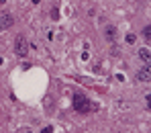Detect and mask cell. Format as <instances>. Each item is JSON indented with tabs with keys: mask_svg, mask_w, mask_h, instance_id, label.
I'll return each mask as SVG.
<instances>
[{
	"mask_svg": "<svg viewBox=\"0 0 151 133\" xmlns=\"http://www.w3.org/2000/svg\"><path fill=\"white\" fill-rule=\"evenodd\" d=\"M139 57L145 61V64H151V51L147 47H143V49H139Z\"/></svg>",
	"mask_w": 151,
	"mask_h": 133,
	"instance_id": "cell-5",
	"label": "cell"
},
{
	"mask_svg": "<svg viewBox=\"0 0 151 133\" xmlns=\"http://www.w3.org/2000/svg\"><path fill=\"white\" fill-rule=\"evenodd\" d=\"M137 80H139V82H149L151 80V64H147L145 68H141V70L137 72Z\"/></svg>",
	"mask_w": 151,
	"mask_h": 133,
	"instance_id": "cell-3",
	"label": "cell"
},
{
	"mask_svg": "<svg viewBox=\"0 0 151 133\" xmlns=\"http://www.w3.org/2000/svg\"><path fill=\"white\" fill-rule=\"evenodd\" d=\"M29 49H31V47H29V41H27L23 35L14 39V53H17L19 57H25L27 53H29Z\"/></svg>",
	"mask_w": 151,
	"mask_h": 133,
	"instance_id": "cell-2",
	"label": "cell"
},
{
	"mask_svg": "<svg viewBox=\"0 0 151 133\" xmlns=\"http://www.w3.org/2000/svg\"><path fill=\"white\" fill-rule=\"evenodd\" d=\"M147 105H149V108H151V94L147 96Z\"/></svg>",
	"mask_w": 151,
	"mask_h": 133,
	"instance_id": "cell-10",
	"label": "cell"
},
{
	"mask_svg": "<svg viewBox=\"0 0 151 133\" xmlns=\"http://www.w3.org/2000/svg\"><path fill=\"white\" fill-rule=\"evenodd\" d=\"M74 108L78 111V113H82V115H86L90 108H94V106L90 105V100L84 96V94H76L74 96Z\"/></svg>",
	"mask_w": 151,
	"mask_h": 133,
	"instance_id": "cell-1",
	"label": "cell"
},
{
	"mask_svg": "<svg viewBox=\"0 0 151 133\" xmlns=\"http://www.w3.org/2000/svg\"><path fill=\"white\" fill-rule=\"evenodd\" d=\"M12 23H14V19H12V14H2L0 17V31H4V29H8V27H12Z\"/></svg>",
	"mask_w": 151,
	"mask_h": 133,
	"instance_id": "cell-4",
	"label": "cell"
},
{
	"mask_svg": "<svg viewBox=\"0 0 151 133\" xmlns=\"http://www.w3.org/2000/svg\"><path fill=\"white\" fill-rule=\"evenodd\" d=\"M27 133H31V131H27Z\"/></svg>",
	"mask_w": 151,
	"mask_h": 133,
	"instance_id": "cell-11",
	"label": "cell"
},
{
	"mask_svg": "<svg viewBox=\"0 0 151 133\" xmlns=\"http://www.w3.org/2000/svg\"><path fill=\"white\" fill-rule=\"evenodd\" d=\"M114 35H116V31H114L112 27H106V39H110V41H112V39H114Z\"/></svg>",
	"mask_w": 151,
	"mask_h": 133,
	"instance_id": "cell-6",
	"label": "cell"
},
{
	"mask_svg": "<svg viewBox=\"0 0 151 133\" xmlns=\"http://www.w3.org/2000/svg\"><path fill=\"white\" fill-rule=\"evenodd\" d=\"M127 41H129V43H133V41H135V35H133V33H131V35H127Z\"/></svg>",
	"mask_w": 151,
	"mask_h": 133,
	"instance_id": "cell-8",
	"label": "cell"
},
{
	"mask_svg": "<svg viewBox=\"0 0 151 133\" xmlns=\"http://www.w3.org/2000/svg\"><path fill=\"white\" fill-rule=\"evenodd\" d=\"M41 133H53V129L51 127H45V129H41Z\"/></svg>",
	"mask_w": 151,
	"mask_h": 133,
	"instance_id": "cell-9",
	"label": "cell"
},
{
	"mask_svg": "<svg viewBox=\"0 0 151 133\" xmlns=\"http://www.w3.org/2000/svg\"><path fill=\"white\" fill-rule=\"evenodd\" d=\"M143 35H145L147 39H151V27H145V29H143Z\"/></svg>",
	"mask_w": 151,
	"mask_h": 133,
	"instance_id": "cell-7",
	"label": "cell"
}]
</instances>
